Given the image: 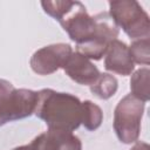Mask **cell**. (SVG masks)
Wrapping results in <instances>:
<instances>
[{
	"label": "cell",
	"mask_w": 150,
	"mask_h": 150,
	"mask_svg": "<svg viewBox=\"0 0 150 150\" xmlns=\"http://www.w3.org/2000/svg\"><path fill=\"white\" fill-rule=\"evenodd\" d=\"M43 11L57 20L69 38L76 42L77 53L100 60L108 45L118 35V28L107 13L90 16L80 1H42Z\"/></svg>",
	"instance_id": "cell-1"
},
{
	"label": "cell",
	"mask_w": 150,
	"mask_h": 150,
	"mask_svg": "<svg viewBox=\"0 0 150 150\" xmlns=\"http://www.w3.org/2000/svg\"><path fill=\"white\" fill-rule=\"evenodd\" d=\"M34 114L48 129L73 131L82 123V102L74 95L42 89L38 93Z\"/></svg>",
	"instance_id": "cell-2"
},
{
	"label": "cell",
	"mask_w": 150,
	"mask_h": 150,
	"mask_svg": "<svg viewBox=\"0 0 150 150\" xmlns=\"http://www.w3.org/2000/svg\"><path fill=\"white\" fill-rule=\"evenodd\" d=\"M109 15L116 26H120L131 39H149L150 20L141 5L134 0L109 2Z\"/></svg>",
	"instance_id": "cell-3"
},
{
	"label": "cell",
	"mask_w": 150,
	"mask_h": 150,
	"mask_svg": "<svg viewBox=\"0 0 150 150\" xmlns=\"http://www.w3.org/2000/svg\"><path fill=\"white\" fill-rule=\"evenodd\" d=\"M38 93L29 89H15L6 80H0V125L6 122L30 116L35 111Z\"/></svg>",
	"instance_id": "cell-4"
},
{
	"label": "cell",
	"mask_w": 150,
	"mask_h": 150,
	"mask_svg": "<svg viewBox=\"0 0 150 150\" xmlns=\"http://www.w3.org/2000/svg\"><path fill=\"white\" fill-rule=\"evenodd\" d=\"M144 102L131 94L124 96L115 108L114 129L122 143L130 144L138 139Z\"/></svg>",
	"instance_id": "cell-5"
},
{
	"label": "cell",
	"mask_w": 150,
	"mask_h": 150,
	"mask_svg": "<svg viewBox=\"0 0 150 150\" xmlns=\"http://www.w3.org/2000/svg\"><path fill=\"white\" fill-rule=\"evenodd\" d=\"M71 47L67 43H54L36 50L30 59L33 71L39 75H49L63 68L71 55Z\"/></svg>",
	"instance_id": "cell-6"
},
{
	"label": "cell",
	"mask_w": 150,
	"mask_h": 150,
	"mask_svg": "<svg viewBox=\"0 0 150 150\" xmlns=\"http://www.w3.org/2000/svg\"><path fill=\"white\" fill-rule=\"evenodd\" d=\"M28 148L29 150H81L82 144L71 131L48 129L35 137Z\"/></svg>",
	"instance_id": "cell-7"
},
{
	"label": "cell",
	"mask_w": 150,
	"mask_h": 150,
	"mask_svg": "<svg viewBox=\"0 0 150 150\" xmlns=\"http://www.w3.org/2000/svg\"><path fill=\"white\" fill-rule=\"evenodd\" d=\"M66 74L76 83L91 86L100 76L98 69L80 53H71L66 64L63 66Z\"/></svg>",
	"instance_id": "cell-8"
},
{
	"label": "cell",
	"mask_w": 150,
	"mask_h": 150,
	"mask_svg": "<svg viewBox=\"0 0 150 150\" xmlns=\"http://www.w3.org/2000/svg\"><path fill=\"white\" fill-rule=\"evenodd\" d=\"M134 62L130 57L127 45L117 39L112 40L107 48L104 68L109 71L117 73L120 75H130L134 70Z\"/></svg>",
	"instance_id": "cell-9"
},
{
	"label": "cell",
	"mask_w": 150,
	"mask_h": 150,
	"mask_svg": "<svg viewBox=\"0 0 150 150\" xmlns=\"http://www.w3.org/2000/svg\"><path fill=\"white\" fill-rule=\"evenodd\" d=\"M149 75L148 68H141L135 71L130 80L131 95L136 98L143 101L144 103L149 101Z\"/></svg>",
	"instance_id": "cell-10"
},
{
	"label": "cell",
	"mask_w": 150,
	"mask_h": 150,
	"mask_svg": "<svg viewBox=\"0 0 150 150\" xmlns=\"http://www.w3.org/2000/svg\"><path fill=\"white\" fill-rule=\"evenodd\" d=\"M117 87L116 77L110 74H100L98 79L90 86V91L101 100H108L116 93Z\"/></svg>",
	"instance_id": "cell-11"
},
{
	"label": "cell",
	"mask_w": 150,
	"mask_h": 150,
	"mask_svg": "<svg viewBox=\"0 0 150 150\" xmlns=\"http://www.w3.org/2000/svg\"><path fill=\"white\" fill-rule=\"evenodd\" d=\"M103 120L102 110L98 105L93 103L91 101L82 102V124L86 129L93 131L96 130Z\"/></svg>",
	"instance_id": "cell-12"
},
{
	"label": "cell",
	"mask_w": 150,
	"mask_h": 150,
	"mask_svg": "<svg viewBox=\"0 0 150 150\" xmlns=\"http://www.w3.org/2000/svg\"><path fill=\"white\" fill-rule=\"evenodd\" d=\"M130 57L132 62L141 63V64H149V39H142L137 40L131 43L130 47H128Z\"/></svg>",
	"instance_id": "cell-13"
},
{
	"label": "cell",
	"mask_w": 150,
	"mask_h": 150,
	"mask_svg": "<svg viewBox=\"0 0 150 150\" xmlns=\"http://www.w3.org/2000/svg\"><path fill=\"white\" fill-rule=\"evenodd\" d=\"M131 150H150V148H149V145H148L146 143H144V142H137V143L131 148Z\"/></svg>",
	"instance_id": "cell-14"
},
{
	"label": "cell",
	"mask_w": 150,
	"mask_h": 150,
	"mask_svg": "<svg viewBox=\"0 0 150 150\" xmlns=\"http://www.w3.org/2000/svg\"><path fill=\"white\" fill-rule=\"evenodd\" d=\"M13 150H29V148H28V145H21V146H18V148L13 149Z\"/></svg>",
	"instance_id": "cell-15"
}]
</instances>
